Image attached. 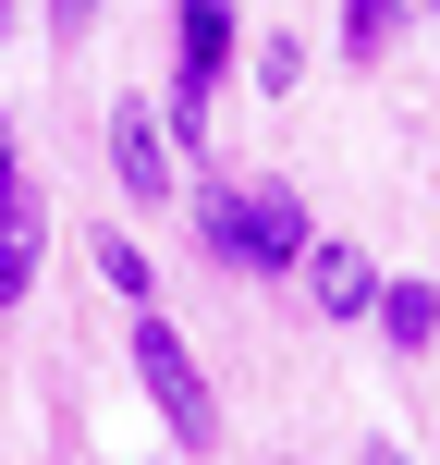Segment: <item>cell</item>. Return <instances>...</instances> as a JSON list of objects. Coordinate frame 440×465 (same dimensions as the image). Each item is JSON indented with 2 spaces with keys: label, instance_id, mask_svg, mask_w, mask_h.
<instances>
[{
  "label": "cell",
  "instance_id": "obj_1",
  "mask_svg": "<svg viewBox=\"0 0 440 465\" xmlns=\"http://www.w3.org/2000/svg\"><path fill=\"white\" fill-rule=\"evenodd\" d=\"M196 232H209L220 270H294L318 232H306V196L281 184H196Z\"/></svg>",
  "mask_w": 440,
  "mask_h": 465
},
{
  "label": "cell",
  "instance_id": "obj_2",
  "mask_svg": "<svg viewBox=\"0 0 440 465\" xmlns=\"http://www.w3.org/2000/svg\"><path fill=\"white\" fill-rule=\"evenodd\" d=\"M135 380H147V404L171 417V441H220V404H209V380H196L184 331H171L160 306H135Z\"/></svg>",
  "mask_w": 440,
  "mask_h": 465
},
{
  "label": "cell",
  "instance_id": "obj_3",
  "mask_svg": "<svg viewBox=\"0 0 440 465\" xmlns=\"http://www.w3.org/2000/svg\"><path fill=\"white\" fill-rule=\"evenodd\" d=\"M232 74V0H184V86H171V135H209V86Z\"/></svg>",
  "mask_w": 440,
  "mask_h": 465
},
{
  "label": "cell",
  "instance_id": "obj_4",
  "mask_svg": "<svg viewBox=\"0 0 440 465\" xmlns=\"http://www.w3.org/2000/svg\"><path fill=\"white\" fill-rule=\"evenodd\" d=\"M111 172H122V196H171V123L147 111V98L111 111Z\"/></svg>",
  "mask_w": 440,
  "mask_h": 465
},
{
  "label": "cell",
  "instance_id": "obj_5",
  "mask_svg": "<svg viewBox=\"0 0 440 465\" xmlns=\"http://www.w3.org/2000/svg\"><path fill=\"white\" fill-rule=\"evenodd\" d=\"M24 282H37V184H0V319L24 306Z\"/></svg>",
  "mask_w": 440,
  "mask_h": 465
},
{
  "label": "cell",
  "instance_id": "obj_6",
  "mask_svg": "<svg viewBox=\"0 0 440 465\" xmlns=\"http://www.w3.org/2000/svg\"><path fill=\"white\" fill-rule=\"evenodd\" d=\"M306 282H318L330 319H367V306H379V270H367L355 245H306Z\"/></svg>",
  "mask_w": 440,
  "mask_h": 465
},
{
  "label": "cell",
  "instance_id": "obj_7",
  "mask_svg": "<svg viewBox=\"0 0 440 465\" xmlns=\"http://www.w3.org/2000/svg\"><path fill=\"white\" fill-rule=\"evenodd\" d=\"M379 331H392V343L416 355L428 331H440V294H428V282H379Z\"/></svg>",
  "mask_w": 440,
  "mask_h": 465
},
{
  "label": "cell",
  "instance_id": "obj_8",
  "mask_svg": "<svg viewBox=\"0 0 440 465\" xmlns=\"http://www.w3.org/2000/svg\"><path fill=\"white\" fill-rule=\"evenodd\" d=\"M343 49L379 62V49H392V0H343Z\"/></svg>",
  "mask_w": 440,
  "mask_h": 465
},
{
  "label": "cell",
  "instance_id": "obj_9",
  "mask_svg": "<svg viewBox=\"0 0 440 465\" xmlns=\"http://www.w3.org/2000/svg\"><path fill=\"white\" fill-rule=\"evenodd\" d=\"M98 270H111V294L147 306V245H122V232H111V245H98Z\"/></svg>",
  "mask_w": 440,
  "mask_h": 465
},
{
  "label": "cell",
  "instance_id": "obj_10",
  "mask_svg": "<svg viewBox=\"0 0 440 465\" xmlns=\"http://www.w3.org/2000/svg\"><path fill=\"white\" fill-rule=\"evenodd\" d=\"M98 13H111V0H49V25H62V37H86Z\"/></svg>",
  "mask_w": 440,
  "mask_h": 465
},
{
  "label": "cell",
  "instance_id": "obj_11",
  "mask_svg": "<svg viewBox=\"0 0 440 465\" xmlns=\"http://www.w3.org/2000/svg\"><path fill=\"white\" fill-rule=\"evenodd\" d=\"M0 37H13V0H0Z\"/></svg>",
  "mask_w": 440,
  "mask_h": 465
},
{
  "label": "cell",
  "instance_id": "obj_12",
  "mask_svg": "<svg viewBox=\"0 0 440 465\" xmlns=\"http://www.w3.org/2000/svg\"><path fill=\"white\" fill-rule=\"evenodd\" d=\"M367 465H404V453H367Z\"/></svg>",
  "mask_w": 440,
  "mask_h": 465
},
{
  "label": "cell",
  "instance_id": "obj_13",
  "mask_svg": "<svg viewBox=\"0 0 440 465\" xmlns=\"http://www.w3.org/2000/svg\"><path fill=\"white\" fill-rule=\"evenodd\" d=\"M416 13H428V0H416Z\"/></svg>",
  "mask_w": 440,
  "mask_h": 465
}]
</instances>
